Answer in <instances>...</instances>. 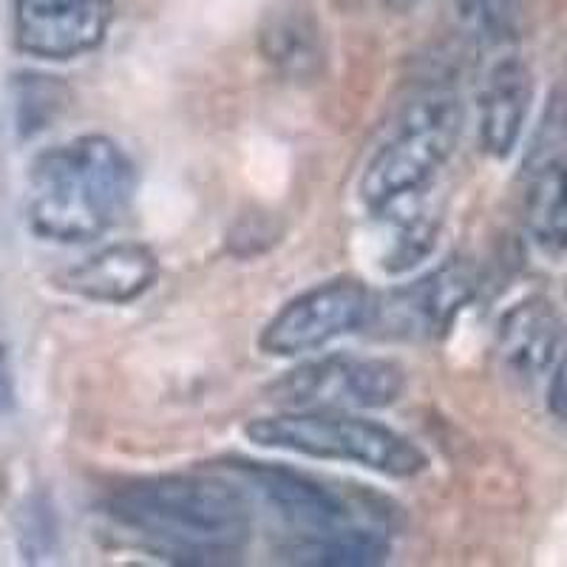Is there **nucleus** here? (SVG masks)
<instances>
[{
    "mask_svg": "<svg viewBox=\"0 0 567 567\" xmlns=\"http://www.w3.org/2000/svg\"><path fill=\"white\" fill-rule=\"evenodd\" d=\"M460 134L463 105L452 91H432L409 103L363 171V205L381 213L394 202L425 194V187L452 159Z\"/></svg>",
    "mask_w": 567,
    "mask_h": 567,
    "instance_id": "nucleus-4",
    "label": "nucleus"
},
{
    "mask_svg": "<svg viewBox=\"0 0 567 567\" xmlns=\"http://www.w3.org/2000/svg\"><path fill=\"white\" fill-rule=\"evenodd\" d=\"M159 278V258L136 241H120L83 258L58 276L60 290L97 303H131Z\"/></svg>",
    "mask_w": 567,
    "mask_h": 567,
    "instance_id": "nucleus-11",
    "label": "nucleus"
},
{
    "mask_svg": "<svg viewBox=\"0 0 567 567\" xmlns=\"http://www.w3.org/2000/svg\"><path fill=\"white\" fill-rule=\"evenodd\" d=\"M245 434L261 449L352 463L394 480H412L429 468V457L412 440L389 425L347 412L284 409L270 417L250 420Z\"/></svg>",
    "mask_w": 567,
    "mask_h": 567,
    "instance_id": "nucleus-3",
    "label": "nucleus"
},
{
    "mask_svg": "<svg viewBox=\"0 0 567 567\" xmlns=\"http://www.w3.org/2000/svg\"><path fill=\"white\" fill-rule=\"evenodd\" d=\"M369 290L358 278H332L303 290L270 318L258 347L270 358H296L327 347L336 338L367 327L372 312Z\"/></svg>",
    "mask_w": 567,
    "mask_h": 567,
    "instance_id": "nucleus-7",
    "label": "nucleus"
},
{
    "mask_svg": "<svg viewBox=\"0 0 567 567\" xmlns=\"http://www.w3.org/2000/svg\"><path fill=\"white\" fill-rule=\"evenodd\" d=\"M136 171L114 140L85 134L32 162L29 225L40 239L83 245L100 239L131 205Z\"/></svg>",
    "mask_w": 567,
    "mask_h": 567,
    "instance_id": "nucleus-2",
    "label": "nucleus"
},
{
    "mask_svg": "<svg viewBox=\"0 0 567 567\" xmlns=\"http://www.w3.org/2000/svg\"><path fill=\"white\" fill-rule=\"evenodd\" d=\"M477 296V270L465 258H449L437 270L372 301L367 329L386 341H437Z\"/></svg>",
    "mask_w": 567,
    "mask_h": 567,
    "instance_id": "nucleus-6",
    "label": "nucleus"
},
{
    "mask_svg": "<svg viewBox=\"0 0 567 567\" xmlns=\"http://www.w3.org/2000/svg\"><path fill=\"white\" fill-rule=\"evenodd\" d=\"M54 536H58V525H54L52 505L34 496L20 508V548L27 554V559H40L52 550Z\"/></svg>",
    "mask_w": 567,
    "mask_h": 567,
    "instance_id": "nucleus-18",
    "label": "nucleus"
},
{
    "mask_svg": "<svg viewBox=\"0 0 567 567\" xmlns=\"http://www.w3.org/2000/svg\"><path fill=\"white\" fill-rule=\"evenodd\" d=\"M542 400H545V409H548L550 417L556 423L567 425V352L561 354V361L556 363L554 374L548 378V383L542 386Z\"/></svg>",
    "mask_w": 567,
    "mask_h": 567,
    "instance_id": "nucleus-19",
    "label": "nucleus"
},
{
    "mask_svg": "<svg viewBox=\"0 0 567 567\" xmlns=\"http://www.w3.org/2000/svg\"><path fill=\"white\" fill-rule=\"evenodd\" d=\"M525 227L548 252L567 250V151L542 156L525 187Z\"/></svg>",
    "mask_w": 567,
    "mask_h": 567,
    "instance_id": "nucleus-13",
    "label": "nucleus"
},
{
    "mask_svg": "<svg viewBox=\"0 0 567 567\" xmlns=\"http://www.w3.org/2000/svg\"><path fill=\"white\" fill-rule=\"evenodd\" d=\"M111 20V0H14V43L40 60H74L103 43Z\"/></svg>",
    "mask_w": 567,
    "mask_h": 567,
    "instance_id": "nucleus-8",
    "label": "nucleus"
},
{
    "mask_svg": "<svg viewBox=\"0 0 567 567\" xmlns=\"http://www.w3.org/2000/svg\"><path fill=\"white\" fill-rule=\"evenodd\" d=\"M12 406H14L12 369H9V354H7V347H0V414L12 412Z\"/></svg>",
    "mask_w": 567,
    "mask_h": 567,
    "instance_id": "nucleus-20",
    "label": "nucleus"
},
{
    "mask_svg": "<svg viewBox=\"0 0 567 567\" xmlns=\"http://www.w3.org/2000/svg\"><path fill=\"white\" fill-rule=\"evenodd\" d=\"M406 392V372L386 358L327 354L270 383L267 398L296 412H369L394 406Z\"/></svg>",
    "mask_w": 567,
    "mask_h": 567,
    "instance_id": "nucleus-5",
    "label": "nucleus"
},
{
    "mask_svg": "<svg viewBox=\"0 0 567 567\" xmlns=\"http://www.w3.org/2000/svg\"><path fill=\"white\" fill-rule=\"evenodd\" d=\"M496 352L505 372L528 392H542L567 352V321L545 298L516 303L499 323Z\"/></svg>",
    "mask_w": 567,
    "mask_h": 567,
    "instance_id": "nucleus-10",
    "label": "nucleus"
},
{
    "mask_svg": "<svg viewBox=\"0 0 567 567\" xmlns=\"http://www.w3.org/2000/svg\"><path fill=\"white\" fill-rule=\"evenodd\" d=\"M530 100H534V78L530 69L516 58H499L480 85V145L494 159H508L519 145L525 131Z\"/></svg>",
    "mask_w": 567,
    "mask_h": 567,
    "instance_id": "nucleus-12",
    "label": "nucleus"
},
{
    "mask_svg": "<svg viewBox=\"0 0 567 567\" xmlns=\"http://www.w3.org/2000/svg\"><path fill=\"white\" fill-rule=\"evenodd\" d=\"M261 52L287 78H312L323 63L316 23L301 12L272 14L261 29Z\"/></svg>",
    "mask_w": 567,
    "mask_h": 567,
    "instance_id": "nucleus-15",
    "label": "nucleus"
},
{
    "mask_svg": "<svg viewBox=\"0 0 567 567\" xmlns=\"http://www.w3.org/2000/svg\"><path fill=\"white\" fill-rule=\"evenodd\" d=\"M239 471L245 474L247 485L256 488V494L290 525L292 539L367 525L354 516L347 496L323 485L321 480L290 468H276V465H245Z\"/></svg>",
    "mask_w": 567,
    "mask_h": 567,
    "instance_id": "nucleus-9",
    "label": "nucleus"
},
{
    "mask_svg": "<svg viewBox=\"0 0 567 567\" xmlns=\"http://www.w3.org/2000/svg\"><path fill=\"white\" fill-rule=\"evenodd\" d=\"M457 12L491 45H505L516 34L514 0H454Z\"/></svg>",
    "mask_w": 567,
    "mask_h": 567,
    "instance_id": "nucleus-17",
    "label": "nucleus"
},
{
    "mask_svg": "<svg viewBox=\"0 0 567 567\" xmlns=\"http://www.w3.org/2000/svg\"><path fill=\"white\" fill-rule=\"evenodd\" d=\"M105 514L162 559L187 565L233 561L252 530V508L236 483L168 474L116 488Z\"/></svg>",
    "mask_w": 567,
    "mask_h": 567,
    "instance_id": "nucleus-1",
    "label": "nucleus"
},
{
    "mask_svg": "<svg viewBox=\"0 0 567 567\" xmlns=\"http://www.w3.org/2000/svg\"><path fill=\"white\" fill-rule=\"evenodd\" d=\"M389 556V536L374 525H352L323 536H301L287 545V559L318 567L381 565Z\"/></svg>",
    "mask_w": 567,
    "mask_h": 567,
    "instance_id": "nucleus-14",
    "label": "nucleus"
},
{
    "mask_svg": "<svg viewBox=\"0 0 567 567\" xmlns=\"http://www.w3.org/2000/svg\"><path fill=\"white\" fill-rule=\"evenodd\" d=\"M65 100H69V91L58 78L20 74L14 80V116H18L20 134L32 136L49 128L54 116L65 109Z\"/></svg>",
    "mask_w": 567,
    "mask_h": 567,
    "instance_id": "nucleus-16",
    "label": "nucleus"
}]
</instances>
